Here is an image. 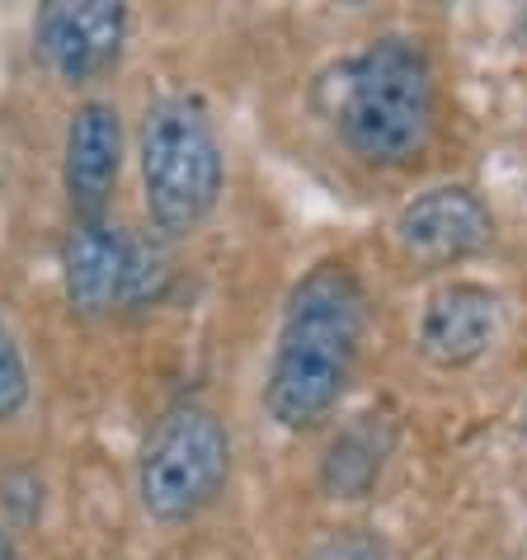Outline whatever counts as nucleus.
<instances>
[{
  "label": "nucleus",
  "instance_id": "nucleus-1",
  "mask_svg": "<svg viewBox=\"0 0 527 560\" xmlns=\"http://www.w3.org/2000/svg\"><path fill=\"white\" fill-rule=\"evenodd\" d=\"M367 325V298L344 259H325L292 288L278 330L264 406L283 429H316L353 377Z\"/></svg>",
  "mask_w": 527,
  "mask_h": 560
},
{
  "label": "nucleus",
  "instance_id": "nucleus-2",
  "mask_svg": "<svg viewBox=\"0 0 527 560\" xmlns=\"http://www.w3.org/2000/svg\"><path fill=\"white\" fill-rule=\"evenodd\" d=\"M438 114L429 52L414 38H377L349 61L339 95V132L363 165L391 170L414 161Z\"/></svg>",
  "mask_w": 527,
  "mask_h": 560
},
{
  "label": "nucleus",
  "instance_id": "nucleus-3",
  "mask_svg": "<svg viewBox=\"0 0 527 560\" xmlns=\"http://www.w3.org/2000/svg\"><path fill=\"white\" fill-rule=\"evenodd\" d=\"M142 189L147 212L165 236H189L222 198V142L194 95H165L142 118Z\"/></svg>",
  "mask_w": 527,
  "mask_h": 560
},
{
  "label": "nucleus",
  "instance_id": "nucleus-4",
  "mask_svg": "<svg viewBox=\"0 0 527 560\" xmlns=\"http://www.w3.org/2000/svg\"><path fill=\"white\" fill-rule=\"evenodd\" d=\"M231 471L226 424L198 400L169 406L151 424L142 457H137V494L142 509L161 523H184L203 513Z\"/></svg>",
  "mask_w": 527,
  "mask_h": 560
},
{
  "label": "nucleus",
  "instance_id": "nucleus-5",
  "mask_svg": "<svg viewBox=\"0 0 527 560\" xmlns=\"http://www.w3.org/2000/svg\"><path fill=\"white\" fill-rule=\"evenodd\" d=\"M128 34V10L114 0H52L34 20V52L67 85H90L114 67Z\"/></svg>",
  "mask_w": 527,
  "mask_h": 560
},
{
  "label": "nucleus",
  "instance_id": "nucleus-6",
  "mask_svg": "<svg viewBox=\"0 0 527 560\" xmlns=\"http://www.w3.org/2000/svg\"><path fill=\"white\" fill-rule=\"evenodd\" d=\"M396 241L410 259L424 264H453L494 241V217L471 189L443 184V189L420 194L396 217Z\"/></svg>",
  "mask_w": 527,
  "mask_h": 560
},
{
  "label": "nucleus",
  "instance_id": "nucleus-7",
  "mask_svg": "<svg viewBox=\"0 0 527 560\" xmlns=\"http://www.w3.org/2000/svg\"><path fill=\"white\" fill-rule=\"evenodd\" d=\"M128 269H132V231L108 217L71 222L61 241V283L67 302L81 316H108L128 302Z\"/></svg>",
  "mask_w": 527,
  "mask_h": 560
},
{
  "label": "nucleus",
  "instance_id": "nucleus-8",
  "mask_svg": "<svg viewBox=\"0 0 527 560\" xmlns=\"http://www.w3.org/2000/svg\"><path fill=\"white\" fill-rule=\"evenodd\" d=\"M122 170V122L118 108L104 100H90L71 114L67 128V155H61V179H67V198L75 222L104 217L108 198H114Z\"/></svg>",
  "mask_w": 527,
  "mask_h": 560
},
{
  "label": "nucleus",
  "instance_id": "nucleus-9",
  "mask_svg": "<svg viewBox=\"0 0 527 560\" xmlns=\"http://www.w3.org/2000/svg\"><path fill=\"white\" fill-rule=\"evenodd\" d=\"M500 335V302L476 283H447L429 298L420 320V349L438 368H467Z\"/></svg>",
  "mask_w": 527,
  "mask_h": 560
},
{
  "label": "nucleus",
  "instance_id": "nucleus-10",
  "mask_svg": "<svg viewBox=\"0 0 527 560\" xmlns=\"http://www.w3.org/2000/svg\"><path fill=\"white\" fill-rule=\"evenodd\" d=\"M28 400V368H24V353L20 345L10 339V330L0 325V424L14 419Z\"/></svg>",
  "mask_w": 527,
  "mask_h": 560
},
{
  "label": "nucleus",
  "instance_id": "nucleus-11",
  "mask_svg": "<svg viewBox=\"0 0 527 560\" xmlns=\"http://www.w3.org/2000/svg\"><path fill=\"white\" fill-rule=\"evenodd\" d=\"M306 560H386V551L363 527H344V533H330L320 547H312Z\"/></svg>",
  "mask_w": 527,
  "mask_h": 560
},
{
  "label": "nucleus",
  "instance_id": "nucleus-12",
  "mask_svg": "<svg viewBox=\"0 0 527 560\" xmlns=\"http://www.w3.org/2000/svg\"><path fill=\"white\" fill-rule=\"evenodd\" d=\"M0 560H20V556H14V541H10L5 527H0Z\"/></svg>",
  "mask_w": 527,
  "mask_h": 560
}]
</instances>
